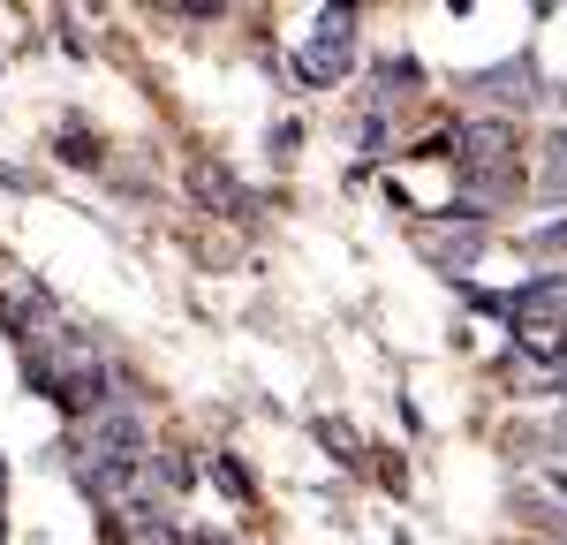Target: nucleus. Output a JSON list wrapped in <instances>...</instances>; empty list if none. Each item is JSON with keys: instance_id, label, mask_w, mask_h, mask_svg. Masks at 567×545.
Returning <instances> with one entry per match:
<instances>
[{"instance_id": "f257e3e1", "label": "nucleus", "mask_w": 567, "mask_h": 545, "mask_svg": "<svg viewBox=\"0 0 567 545\" xmlns=\"http://www.w3.org/2000/svg\"><path fill=\"white\" fill-rule=\"evenodd\" d=\"M31 379H39V387H45L61 409H91L99 394H106V371H99V357H91V349H76V341H61L53 357H39V371H31Z\"/></svg>"}, {"instance_id": "f03ea898", "label": "nucleus", "mask_w": 567, "mask_h": 545, "mask_svg": "<svg viewBox=\"0 0 567 545\" xmlns=\"http://www.w3.org/2000/svg\"><path fill=\"white\" fill-rule=\"evenodd\" d=\"M349 53H355V39H349V16H326V31H318V39L303 45V61H296V69H303L310 84H333V76L349 69Z\"/></svg>"}, {"instance_id": "7ed1b4c3", "label": "nucleus", "mask_w": 567, "mask_h": 545, "mask_svg": "<svg viewBox=\"0 0 567 545\" xmlns=\"http://www.w3.org/2000/svg\"><path fill=\"white\" fill-rule=\"evenodd\" d=\"M499 152H507V130L499 122H477V130H462V167L484 182H499Z\"/></svg>"}, {"instance_id": "20e7f679", "label": "nucleus", "mask_w": 567, "mask_h": 545, "mask_svg": "<svg viewBox=\"0 0 567 545\" xmlns=\"http://www.w3.org/2000/svg\"><path fill=\"white\" fill-rule=\"evenodd\" d=\"M545 311H567V272H545L515 296V318H545Z\"/></svg>"}, {"instance_id": "39448f33", "label": "nucleus", "mask_w": 567, "mask_h": 545, "mask_svg": "<svg viewBox=\"0 0 567 545\" xmlns=\"http://www.w3.org/2000/svg\"><path fill=\"white\" fill-rule=\"evenodd\" d=\"M529 250H567V220H553V227H537V235H529Z\"/></svg>"}, {"instance_id": "423d86ee", "label": "nucleus", "mask_w": 567, "mask_h": 545, "mask_svg": "<svg viewBox=\"0 0 567 545\" xmlns=\"http://www.w3.org/2000/svg\"><path fill=\"white\" fill-rule=\"evenodd\" d=\"M553 152H560V160H553V175H545V189H567V136L553 144Z\"/></svg>"}]
</instances>
